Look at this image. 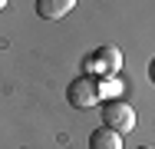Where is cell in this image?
Wrapping results in <instances>:
<instances>
[{"mask_svg": "<svg viewBox=\"0 0 155 149\" xmlns=\"http://www.w3.org/2000/svg\"><path fill=\"white\" fill-rule=\"evenodd\" d=\"M66 99L76 109H93V106L102 103V86H99L96 76H76L69 83V89H66Z\"/></svg>", "mask_w": 155, "mask_h": 149, "instance_id": "2", "label": "cell"}, {"mask_svg": "<svg viewBox=\"0 0 155 149\" xmlns=\"http://www.w3.org/2000/svg\"><path fill=\"white\" fill-rule=\"evenodd\" d=\"M139 149H152V146H139Z\"/></svg>", "mask_w": 155, "mask_h": 149, "instance_id": "8", "label": "cell"}, {"mask_svg": "<svg viewBox=\"0 0 155 149\" xmlns=\"http://www.w3.org/2000/svg\"><path fill=\"white\" fill-rule=\"evenodd\" d=\"M102 126L116 129L119 136L122 133H132L135 129V109L125 99H109V103H102Z\"/></svg>", "mask_w": 155, "mask_h": 149, "instance_id": "3", "label": "cell"}, {"mask_svg": "<svg viewBox=\"0 0 155 149\" xmlns=\"http://www.w3.org/2000/svg\"><path fill=\"white\" fill-rule=\"evenodd\" d=\"M89 149H122V136L109 126H99L89 133Z\"/></svg>", "mask_w": 155, "mask_h": 149, "instance_id": "5", "label": "cell"}, {"mask_svg": "<svg viewBox=\"0 0 155 149\" xmlns=\"http://www.w3.org/2000/svg\"><path fill=\"white\" fill-rule=\"evenodd\" d=\"M3 7H7V0H0V10H3Z\"/></svg>", "mask_w": 155, "mask_h": 149, "instance_id": "7", "label": "cell"}, {"mask_svg": "<svg viewBox=\"0 0 155 149\" xmlns=\"http://www.w3.org/2000/svg\"><path fill=\"white\" fill-rule=\"evenodd\" d=\"M73 7H76V0H36V17H43V20H63Z\"/></svg>", "mask_w": 155, "mask_h": 149, "instance_id": "4", "label": "cell"}, {"mask_svg": "<svg viewBox=\"0 0 155 149\" xmlns=\"http://www.w3.org/2000/svg\"><path fill=\"white\" fill-rule=\"evenodd\" d=\"M149 76H152V83H155V60L149 63Z\"/></svg>", "mask_w": 155, "mask_h": 149, "instance_id": "6", "label": "cell"}, {"mask_svg": "<svg viewBox=\"0 0 155 149\" xmlns=\"http://www.w3.org/2000/svg\"><path fill=\"white\" fill-rule=\"evenodd\" d=\"M83 66L89 70L86 76H119V70H122V53H119V47H112V43H102L96 53L83 60Z\"/></svg>", "mask_w": 155, "mask_h": 149, "instance_id": "1", "label": "cell"}]
</instances>
